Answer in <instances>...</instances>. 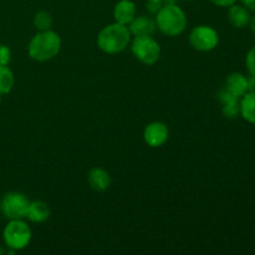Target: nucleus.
<instances>
[{
  "mask_svg": "<svg viewBox=\"0 0 255 255\" xmlns=\"http://www.w3.org/2000/svg\"><path fill=\"white\" fill-rule=\"evenodd\" d=\"M61 50V37L57 32L50 30L39 31L29 42L27 52L32 60L45 62L57 56Z\"/></svg>",
  "mask_w": 255,
  "mask_h": 255,
  "instance_id": "f257e3e1",
  "label": "nucleus"
},
{
  "mask_svg": "<svg viewBox=\"0 0 255 255\" xmlns=\"http://www.w3.org/2000/svg\"><path fill=\"white\" fill-rule=\"evenodd\" d=\"M131 41V32L128 26L115 21L105 26L97 36V46L105 54H120L127 49Z\"/></svg>",
  "mask_w": 255,
  "mask_h": 255,
  "instance_id": "f03ea898",
  "label": "nucleus"
},
{
  "mask_svg": "<svg viewBox=\"0 0 255 255\" xmlns=\"http://www.w3.org/2000/svg\"><path fill=\"white\" fill-rule=\"evenodd\" d=\"M156 24L167 36H178L187 27V15L176 2H166L157 11Z\"/></svg>",
  "mask_w": 255,
  "mask_h": 255,
  "instance_id": "7ed1b4c3",
  "label": "nucleus"
},
{
  "mask_svg": "<svg viewBox=\"0 0 255 255\" xmlns=\"http://www.w3.org/2000/svg\"><path fill=\"white\" fill-rule=\"evenodd\" d=\"M31 229L22 219L9 221L2 231V239H4L5 246L12 252L26 248L31 241Z\"/></svg>",
  "mask_w": 255,
  "mask_h": 255,
  "instance_id": "20e7f679",
  "label": "nucleus"
},
{
  "mask_svg": "<svg viewBox=\"0 0 255 255\" xmlns=\"http://www.w3.org/2000/svg\"><path fill=\"white\" fill-rule=\"evenodd\" d=\"M132 54L144 65H154L161 57V46L152 36H134Z\"/></svg>",
  "mask_w": 255,
  "mask_h": 255,
  "instance_id": "39448f33",
  "label": "nucleus"
},
{
  "mask_svg": "<svg viewBox=\"0 0 255 255\" xmlns=\"http://www.w3.org/2000/svg\"><path fill=\"white\" fill-rule=\"evenodd\" d=\"M30 201L20 192H9L2 197L0 202V209L4 214L5 218L9 221L12 219H24L26 218L27 208H29Z\"/></svg>",
  "mask_w": 255,
  "mask_h": 255,
  "instance_id": "423d86ee",
  "label": "nucleus"
},
{
  "mask_svg": "<svg viewBox=\"0 0 255 255\" xmlns=\"http://www.w3.org/2000/svg\"><path fill=\"white\" fill-rule=\"evenodd\" d=\"M189 44L198 51H212L219 44V35L216 29L208 25H199L192 29L189 34Z\"/></svg>",
  "mask_w": 255,
  "mask_h": 255,
  "instance_id": "0eeeda50",
  "label": "nucleus"
},
{
  "mask_svg": "<svg viewBox=\"0 0 255 255\" xmlns=\"http://www.w3.org/2000/svg\"><path fill=\"white\" fill-rule=\"evenodd\" d=\"M168 127H167L166 124H163V122L154 121L144 127V142H146L149 147H152V148H157V147L163 146L167 142V139H168Z\"/></svg>",
  "mask_w": 255,
  "mask_h": 255,
  "instance_id": "6e6552de",
  "label": "nucleus"
},
{
  "mask_svg": "<svg viewBox=\"0 0 255 255\" xmlns=\"http://www.w3.org/2000/svg\"><path fill=\"white\" fill-rule=\"evenodd\" d=\"M218 99L222 104V112L224 117L229 120H234L241 116V99L233 96L226 89H222L218 94Z\"/></svg>",
  "mask_w": 255,
  "mask_h": 255,
  "instance_id": "1a4fd4ad",
  "label": "nucleus"
},
{
  "mask_svg": "<svg viewBox=\"0 0 255 255\" xmlns=\"http://www.w3.org/2000/svg\"><path fill=\"white\" fill-rule=\"evenodd\" d=\"M137 7L132 0H120L114 7L115 21L128 26L136 17Z\"/></svg>",
  "mask_w": 255,
  "mask_h": 255,
  "instance_id": "9d476101",
  "label": "nucleus"
},
{
  "mask_svg": "<svg viewBox=\"0 0 255 255\" xmlns=\"http://www.w3.org/2000/svg\"><path fill=\"white\" fill-rule=\"evenodd\" d=\"M128 29L133 36H152L156 31L157 24L156 20H153L152 17L141 15L132 20L131 24L128 25Z\"/></svg>",
  "mask_w": 255,
  "mask_h": 255,
  "instance_id": "9b49d317",
  "label": "nucleus"
},
{
  "mask_svg": "<svg viewBox=\"0 0 255 255\" xmlns=\"http://www.w3.org/2000/svg\"><path fill=\"white\" fill-rule=\"evenodd\" d=\"M224 89L228 92H231L233 96L242 99L248 92V80H247V76L242 74V72H232L227 77Z\"/></svg>",
  "mask_w": 255,
  "mask_h": 255,
  "instance_id": "f8f14e48",
  "label": "nucleus"
},
{
  "mask_svg": "<svg viewBox=\"0 0 255 255\" xmlns=\"http://www.w3.org/2000/svg\"><path fill=\"white\" fill-rule=\"evenodd\" d=\"M228 9V20L232 26L236 27V29H243V27L248 26L252 15L251 11L246 6L236 2L232 6H229Z\"/></svg>",
  "mask_w": 255,
  "mask_h": 255,
  "instance_id": "ddd939ff",
  "label": "nucleus"
},
{
  "mask_svg": "<svg viewBox=\"0 0 255 255\" xmlns=\"http://www.w3.org/2000/svg\"><path fill=\"white\" fill-rule=\"evenodd\" d=\"M87 179H89V183L91 186V188L95 189L96 192H105L111 186V177H110V173L106 169L100 168V167L92 168L89 172Z\"/></svg>",
  "mask_w": 255,
  "mask_h": 255,
  "instance_id": "4468645a",
  "label": "nucleus"
},
{
  "mask_svg": "<svg viewBox=\"0 0 255 255\" xmlns=\"http://www.w3.org/2000/svg\"><path fill=\"white\" fill-rule=\"evenodd\" d=\"M50 217V208L45 202L34 201L30 202L27 208L26 218L32 223H44Z\"/></svg>",
  "mask_w": 255,
  "mask_h": 255,
  "instance_id": "2eb2a0df",
  "label": "nucleus"
},
{
  "mask_svg": "<svg viewBox=\"0 0 255 255\" xmlns=\"http://www.w3.org/2000/svg\"><path fill=\"white\" fill-rule=\"evenodd\" d=\"M241 116L248 124L255 125V92H247L241 99Z\"/></svg>",
  "mask_w": 255,
  "mask_h": 255,
  "instance_id": "dca6fc26",
  "label": "nucleus"
},
{
  "mask_svg": "<svg viewBox=\"0 0 255 255\" xmlns=\"http://www.w3.org/2000/svg\"><path fill=\"white\" fill-rule=\"evenodd\" d=\"M15 84V77L9 66L0 65V96L9 94Z\"/></svg>",
  "mask_w": 255,
  "mask_h": 255,
  "instance_id": "f3484780",
  "label": "nucleus"
},
{
  "mask_svg": "<svg viewBox=\"0 0 255 255\" xmlns=\"http://www.w3.org/2000/svg\"><path fill=\"white\" fill-rule=\"evenodd\" d=\"M34 26L36 27L39 31H44V30H50L52 26V16L50 12L47 11H39L34 16Z\"/></svg>",
  "mask_w": 255,
  "mask_h": 255,
  "instance_id": "a211bd4d",
  "label": "nucleus"
},
{
  "mask_svg": "<svg viewBox=\"0 0 255 255\" xmlns=\"http://www.w3.org/2000/svg\"><path fill=\"white\" fill-rule=\"evenodd\" d=\"M246 66L247 70H248V74L255 76V46L252 47V49L247 52Z\"/></svg>",
  "mask_w": 255,
  "mask_h": 255,
  "instance_id": "6ab92c4d",
  "label": "nucleus"
},
{
  "mask_svg": "<svg viewBox=\"0 0 255 255\" xmlns=\"http://www.w3.org/2000/svg\"><path fill=\"white\" fill-rule=\"evenodd\" d=\"M11 62V50L6 45H0V65L9 66Z\"/></svg>",
  "mask_w": 255,
  "mask_h": 255,
  "instance_id": "aec40b11",
  "label": "nucleus"
},
{
  "mask_svg": "<svg viewBox=\"0 0 255 255\" xmlns=\"http://www.w3.org/2000/svg\"><path fill=\"white\" fill-rule=\"evenodd\" d=\"M209 1L219 7H229V6H232L233 4H236L238 0H209Z\"/></svg>",
  "mask_w": 255,
  "mask_h": 255,
  "instance_id": "412c9836",
  "label": "nucleus"
},
{
  "mask_svg": "<svg viewBox=\"0 0 255 255\" xmlns=\"http://www.w3.org/2000/svg\"><path fill=\"white\" fill-rule=\"evenodd\" d=\"M162 2H153V1H148V5H147V9L152 12V14H157L159 9L162 6Z\"/></svg>",
  "mask_w": 255,
  "mask_h": 255,
  "instance_id": "4be33fe9",
  "label": "nucleus"
},
{
  "mask_svg": "<svg viewBox=\"0 0 255 255\" xmlns=\"http://www.w3.org/2000/svg\"><path fill=\"white\" fill-rule=\"evenodd\" d=\"M241 2L249 11H255V0H241Z\"/></svg>",
  "mask_w": 255,
  "mask_h": 255,
  "instance_id": "5701e85b",
  "label": "nucleus"
},
{
  "mask_svg": "<svg viewBox=\"0 0 255 255\" xmlns=\"http://www.w3.org/2000/svg\"><path fill=\"white\" fill-rule=\"evenodd\" d=\"M247 80H248V92H255V76L248 74Z\"/></svg>",
  "mask_w": 255,
  "mask_h": 255,
  "instance_id": "b1692460",
  "label": "nucleus"
},
{
  "mask_svg": "<svg viewBox=\"0 0 255 255\" xmlns=\"http://www.w3.org/2000/svg\"><path fill=\"white\" fill-rule=\"evenodd\" d=\"M248 26L251 27L252 32H254V34H255V15H254V16L251 17V21H249Z\"/></svg>",
  "mask_w": 255,
  "mask_h": 255,
  "instance_id": "393cba45",
  "label": "nucleus"
},
{
  "mask_svg": "<svg viewBox=\"0 0 255 255\" xmlns=\"http://www.w3.org/2000/svg\"><path fill=\"white\" fill-rule=\"evenodd\" d=\"M147 1H153V2H162V4H164V1H166V0H147Z\"/></svg>",
  "mask_w": 255,
  "mask_h": 255,
  "instance_id": "a878e982",
  "label": "nucleus"
},
{
  "mask_svg": "<svg viewBox=\"0 0 255 255\" xmlns=\"http://www.w3.org/2000/svg\"><path fill=\"white\" fill-rule=\"evenodd\" d=\"M4 254V248H1V247H0V255H2Z\"/></svg>",
  "mask_w": 255,
  "mask_h": 255,
  "instance_id": "bb28decb",
  "label": "nucleus"
},
{
  "mask_svg": "<svg viewBox=\"0 0 255 255\" xmlns=\"http://www.w3.org/2000/svg\"><path fill=\"white\" fill-rule=\"evenodd\" d=\"M184 1H193V0H184Z\"/></svg>",
  "mask_w": 255,
  "mask_h": 255,
  "instance_id": "cd10ccee",
  "label": "nucleus"
},
{
  "mask_svg": "<svg viewBox=\"0 0 255 255\" xmlns=\"http://www.w3.org/2000/svg\"><path fill=\"white\" fill-rule=\"evenodd\" d=\"M0 104H1V96H0Z\"/></svg>",
  "mask_w": 255,
  "mask_h": 255,
  "instance_id": "c85d7f7f",
  "label": "nucleus"
}]
</instances>
